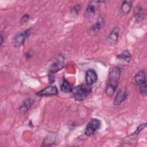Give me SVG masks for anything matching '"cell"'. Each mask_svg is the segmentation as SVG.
<instances>
[{"label": "cell", "instance_id": "obj_1", "mask_svg": "<svg viewBox=\"0 0 147 147\" xmlns=\"http://www.w3.org/2000/svg\"><path fill=\"white\" fill-rule=\"evenodd\" d=\"M121 76V69L118 67H112L108 75L106 93L109 97H112L117 89Z\"/></svg>", "mask_w": 147, "mask_h": 147}, {"label": "cell", "instance_id": "obj_2", "mask_svg": "<svg viewBox=\"0 0 147 147\" xmlns=\"http://www.w3.org/2000/svg\"><path fill=\"white\" fill-rule=\"evenodd\" d=\"M91 88L87 84H80L74 88L71 91L73 97L75 100L82 101L91 92Z\"/></svg>", "mask_w": 147, "mask_h": 147}, {"label": "cell", "instance_id": "obj_3", "mask_svg": "<svg viewBox=\"0 0 147 147\" xmlns=\"http://www.w3.org/2000/svg\"><path fill=\"white\" fill-rule=\"evenodd\" d=\"M101 126V122L97 118L91 119L88 123L85 129L84 134L87 136H92Z\"/></svg>", "mask_w": 147, "mask_h": 147}, {"label": "cell", "instance_id": "obj_4", "mask_svg": "<svg viewBox=\"0 0 147 147\" xmlns=\"http://www.w3.org/2000/svg\"><path fill=\"white\" fill-rule=\"evenodd\" d=\"M104 2H105L104 1H90L85 10L84 17L86 18H90L93 17L95 15L96 11L98 10V9L100 7V5H102V3Z\"/></svg>", "mask_w": 147, "mask_h": 147}, {"label": "cell", "instance_id": "obj_5", "mask_svg": "<svg viewBox=\"0 0 147 147\" xmlns=\"http://www.w3.org/2000/svg\"><path fill=\"white\" fill-rule=\"evenodd\" d=\"M31 29H28L23 32L17 34L13 39V45L15 47H20L24 45L26 39L29 36Z\"/></svg>", "mask_w": 147, "mask_h": 147}, {"label": "cell", "instance_id": "obj_6", "mask_svg": "<svg viewBox=\"0 0 147 147\" xmlns=\"http://www.w3.org/2000/svg\"><path fill=\"white\" fill-rule=\"evenodd\" d=\"M58 93L57 88L56 86H49L44 89L39 91L36 93V95L40 97L43 96H51L57 95Z\"/></svg>", "mask_w": 147, "mask_h": 147}, {"label": "cell", "instance_id": "obj_7", "mask_svg": "<svg viewBox=\"0 0 147 147\" xmlns=\"http://www.w3.org/2000/svg\"><path fill=\"white\" fill-rule=\"evenodd\" d=\"M120 28L118 26H115L110 32L107 37L106 41L110 45L116 44L118 41L119 36Z\"/></svg>", "mask_w": 147, "mask_h": 147}, {"label": "cell", "instance_id": "obj_8", "mask_svg": "<svg viewBox=\"0 0 147 147\" xmlns=\"http://www.w3.org/2000/svg\"><path fill=\"white\" fill-rule=\"evenodd\" d=\"M64 67V58L62 56L58 57L50 66L49 69V74H53Z\"/></svg>", "mask_w": 147, "mask_h": 147}, {"label": "cell", "instance_id": "obj_9", "mask_svg": "<svg viewBox=\"0 0 147 147\" xmlns=\"http://www.w3.org/2000/svg\"><path fill=\"white\" fill-rule=\"evenodd\" d=\"M97 80L98 76L96 71L94 69H88L86 74V84L91 87L97 82Z\"/></svg>", "mask_w": 147, "mask_h": 147}, {"label": "cell", "instance_id": "obj_10", "mask_svg": "<svg viewBox=\"0 0 147 147\" xmlns=\"http://www.w3.org/2000/svg\"><path fill=\"white\" fill-rule=\"evenodd\" d=\"M127 95V90L126 88L125 87H123L122 88H121L118 92H117L114 102H113V104L115 106H119L120 105L126 98Z\"/></svg>", "mask_w": 147, "mask_h": 147}, {"label": "cell", "instance_id": "obj_11", "mask_svg": "<svg viewBox=\"0 0 147 147\" xmlns=\"http://www.w3.org/2000/svg\"><path fill=\"white\" fill-rule=\"evenodd\" d=\"M105 23V21L104 18L101 16L99 17L96 21L90 28V33H91L92 34L98 33L100 31V30L102 29L104 26Z\"/></svg>", "mask_w": 147, "mask_h": 147}, {"label": "cell", "instance_id": "obj_12", "mask_svg": "<svg viewBox=\"0 0 147 147\" xmlns=\"http://www.w3.org/2000/svg\"><path fill=\"white\" fill-rule=\"evenodd\" d=\"M146 15V11L145 9L140 6L137 5L134 11V17L137 22H140L144 20L145 17Z\"/></svg>", "mask_w": 147, "mask_h": 147}, {"label": "cell", "instance_id": "obj_13", "mask_svg": "<svg viewBox=\"0 0 147 147\" xmlns=\"http://www.w3.org/2000/svg\"><path fill=\"white\" fill-rule=\"evenodd\" d=\"M134 83L137 86H140L143 83H146L145 71L144 70L139 71L134 76Z\"/></svg>", "mask_w": 147, "mask_h": 147}, {"label": "cell", "instance_id": "obj_14", "mask_svg": "<svg viewBox=\"0 0 147 147\" xmlns=\"http://www.w3.org/2000/svg\"><path fill=\"white\" fill-rule=\"evenodd\" d=\"M117 59L122 64H127L131 59V55L129 51L125 50L117 56Z\"/></svg>", "mask_w": 147, "mask_h": 147}, {"label": "cell", "instance_id": "obj_15", "mask_svg": "<svg viewBox=\"0 0 147 147\" xmlns=\"http://www.w3.org/2000/svg\"><path fill=\"white\" fill-rule=\"evenodd\" d=\"M133 1H124L122 2L120 11L122 15H126L130 12L131 6H132Z\"/></svg>", "mask_w": 147, "mask_h": 147}, {"label": "cell", "instance_id": "obj_16", "mask_svg": "<svg viewBox=\"0 0 147 147\" xmlns=\"http://www.w3.org/2000/svg\"><path fill=\"white\" fill-rule=\"evenodd\" d=\"M33 103V100H32L30 98L26 99L24 102L22 103L21 106L20 107L19 110L20 111H22V113H25L31 107Z\"/></svg>", "mask_w": 147, "mask_h": 147}, {"label": "cell", "instance_id": "obj_17", "mask_svg": "<svg viewBox=\"0 0 147 147\" xmlns=\"http://www.w3.org/2000/svg\"><path fill=\"white\" fill-rule=\"evenodd\" d=\"M60 90L63 92L68 93V92H71L72 87H71L69 83L65 79H63V80L60 86Z\"/></svg>", "mask_w": 147, "mask_h": 147}, {"label": "cell", "instance_id": "obj_18", "mask_svg": "<svg viewBox=\"0 0 147 147\" xmlns=\"http://www.w3.org/2000/svg\"><path fill=\"white\" fill-rule=\"evenodd\" d=\"M146 126V123L141 124V125L137 128V129L136 130V131H135L134 133H133V134H131V135H130L129 137H131V138H133V137H136L142 130H143L145 128Z\"/></svg>", "mask_w": 147, "mask_h": 147}, {"label": "cell", "instance_id": "obj_19", "mask_svg": "<svg viewBox=\"0 0 147 147\" xmlns=\"http://www.w3.org/2000/svg\"><path fill=\"white\" fill-rule=\"evenodd\" d=\"M139 86H140V92L143 95H146V93H147V85H146V83H143V84L140 85Z\"/></svg>", "mask_w": 147, "mask_h": 147}, {"label": "cell", "instance_id": "obj_20", "mask_svg": "<svg viewBox=\"0 0 147 147\" xmlns=\"http://www.w3.org/2000/svg\"><path fill=\"white\" fill-rule=\"evenodd\" d=\"M29 15L28 14H26L25 15H24L20 20V24H25L26 23H27L29 20Z\"/></svg>", "mask_w": 147, "mask_h": 147}, {"label": "cell", "instance_id": "obj_21", "mask_svg": "<svg viewBox=\"0 0 147 147\" xmlns=\"http://www.w3.org/2000/svg\"><path fill=\"white\" fill-rule=\"evenodd\" d=\"M25 56L28 58V59H29V58H30V57H31L32 56V55L30 53V52H26V53L25 54Z\"/></svg>", "mask_w": 147, "mask_h": 147}, {"label": "cell", "instance_id": "obj_22", "mask_svg": "<svg viewBox=\"0 0 147 147\" xmlns=\"http://www.w3.org/2000/svg\"><path fill=\"white\" fill-rule=\"evenodd\" d=\"M1 46L2 44V42H3V36L2 34H1Z\"/></svg>", "mask_w": 147, "mask_h": 147}]
</instances>
